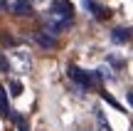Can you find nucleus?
I'll list each match as a JSON object with an SVG mask.
<instances>
[{"label": "nucleus", "mask_w": 133, "mask_h": 131, "mask_svg": "<svg viewBox=\"0 0 133 131\" xmlns=\"http://www.w3.org/2000/svg\"><path fill=\"white\" fill-rule=\"evenodd\" d=\"M8 59H10V69H15L17 74H27L32 69V54L27 49H12Z\"/></svg>", "instance_id": "f257e3e1"}, {"label": "nucleus", "mask_w": 133, "mask_h": 131, "mask_svg": "<svg viewBox=\"0 0 133 131\" xmlns=\"http://www.w3.org/2000/svg\"><path fill=\"white\" fill-rule=\"evenodd\" d=\"M66 74H69V79H71L74 84H79L81 89H91V84H94V79H96V74L84 72V69H81V67H76V64H69Z\"/></svg>", "instance_id": "f03ea898"}, {"label": "nucleus", "mask_w": 133, "mask_h": 131, "mask_svg": "<svg viewBox=\"0 0 133 131\" xmlns=\"http://www.w3.org/2000/svg\"><path fill=\"white\" fill-rule=\"evenodd\" d=\"M52 17L54 20H71V5L66 0H54L52 3Z\"/></svg>", "instance_id": "7ed1b4c3"}, {"label": "nucleus", "mask_w": 133, "mask_h": 131, "mask_svg": "<svg viewBox=\"0 0 133 131\" xmlns=\"http://www.w3.org/2000/svg\"><path fill=\"white\" fill-rule=\"evenodd\" d=\"M86 8H89V13L94 15L96 20H109V17H111V10H104V5H99V3L86 0Z\"/></svg>", "instance_id": "20e7f679"}, {"label": "nucleus", "mask_w": 133, "mask_h": 131, "mask_svg": "<svg viewBox=\"0 0 133 131\" xmlns=\"http://www.w3.org/2000/svg\"><path fill=\"white\" fill-rule=\"evenodd\" d=\"M111 40H114V45H126L131 40V30L128 27H114L111 30Z\"/></svg>", "instance_id": "39448f33"}, {"label": "nucleus", "mask_w": 133, "mask_h": 131, "mask_svg": "<svg viewBox=\"0 0 133 131\" xmlns=\"http://www.w3.org/2000/svg\"><path fill=\"white\" fill-rule=\"evenodd\" d=\"M94 119H96V131H114L109 126V119H106V114L101 109H94Z\"/></svg>", "instance_id": "423d86ee"}, {"label": "nucleus", "mask_w": 133, "mask_h": 131, "mask_svg": "<svg viewBox=\"0 0 133 131\" xmlns=\"http://www.w3.org/2000/svg\"><path fill=\"white\" fill-rule=\"evenodd\" d=\"M35 40H37V42L42 45V47H47V49H52L54 45H57V40H54V35H37Z\"/></svg>", "instance_id": "0eeeda50"}, {"label": "nucleus", "mask_w": 133, "mask_h": 131, "mask_svg": "<svg viewBox=\"0 0 133 131\" xmlns=\"http://www.w3.org/2000/svg\"><path fill=\"white\" fill-rule=\"evenodd\" d=\"M12 13L27 15V13H30V3H27V0H17V3H12Z\"/></svg>", "instance_id": "6e6552de"}, {"label": "nucleus", "mask_w": 133, "mask_h": 131, "mask_svg": "<svg viewBox=\"0 0 133 131\" xmlns=\"http://www.w3.org/2000/svg\"><path fill=\"white\" fill-rule=\"evenodd\" d=\"M0 114H3V116H10V109H8V94H5L3 87H0Z\"/></svg>", "instance_id": "1a4fd4ad"}, {"label": "nucleus", "mask_w": 133, "mask_h": 131, "mask_svg": "<svg viewBox=\"0 0 133 131\" xmlns=\"http://www.w3.org/2000/svg\"><path fill=\"white\" fill-rule=\"evenodd\" d=\"M12 121L17 124L20 131H27V121H25V116H20V114H12Z\"/></svg>", "instance_id": "9d476101"}, {"label": "nucleus", "mask_w": 133, "mask_h": 131, "mask_svg": "<svg viewBox=\"0 0 133 131\" xmlns=\"http://www.w3.org/2000/svg\"><path fill=\"white\" fill-rule=\"evenodd\" d=\"M10 94H12V97H20V94H22V84L20 82H10Z\"/></svg>", "instance_id": "9b49d317"}, {"label": "nucleus", "mask_w": 133, "mask_h": 131, "mask_svg": "<svg viewBox=\"0 0 133 131\" xmlns=\"http://www.w3.org/2000/svg\"><path fill=\"white\" fill-rule=\"evenodd\" d=\"M109 64H114V69H121V67H123V59H121V57H114V54H111V57H109Z\"/></svg>", "instance_id": "f8f14e48"}, {"label": "nucleus", "mask_w": 133, "mask_h": 131, "mask_svg": "<svg viewBox=\"0 0 133 131\" xmlns=\"http://www.w3.org/2000/svg\"><path fill=\"white\" fill-rule=\"evenodd\" d=\"M8 64H10V59H5L3 54H0V72H8V69H10Z\"/></svg>", "instance_id": "ddd939ff"}, {"label": "nucleus", "mask_w": 133, "mask_h": 131, "mask_svg": "<svg viewBox=\"0 0 133 131\" xmlns=\"http://www.w3.org/2000/svg\"><path fill=\"white\" fill-rule=\"evenodd\" d=\"M104 99H106V102H111V104H114V107H116V109H123V107H121V104H118V102H116V99H114V97H109V94H104Z\"/></svg>", "instance_id": "4468645a"}, {"label": "nucleus", "mask_w": 133, "mask_h": 131, "mask_svg": "<svg viewBox=\"0 0 133 131\" xmlns=\"http://www.w3.org/2000/svg\"><path fill=\"white\" fill-rule=\"evenodd\" d=\"M128 104L133 107V92H128Z\"/></svg>", "instance_id": "2eb2a0df"}, {"label": "nucleus", "mask_w": 133, "mask_h": 131, "mask_svg": "<svg viewBox=\"0 0 133 131\" xmlns=\"http://www.w3.org/2000/svg\"><path fill=\"white\" fill-rule=\"evenodd\" d=\"M0 5H3V0H0Z\"/></svg>", "instance_id": "dca6fc26"}, {"label": "nucleus", "mask_w": 133, "mask_h": 131, "mask_svg": "<svg viewBox=\"0 0 133 131\" xmlns=\"http://www.w3.org/2000/svg\"><path fill=\"white\" fill-rule=\"evenodd\" d=\"M35 3H39V0H35Z\"/></svg>", "instance_id": "f3484780"}]
</instances>
